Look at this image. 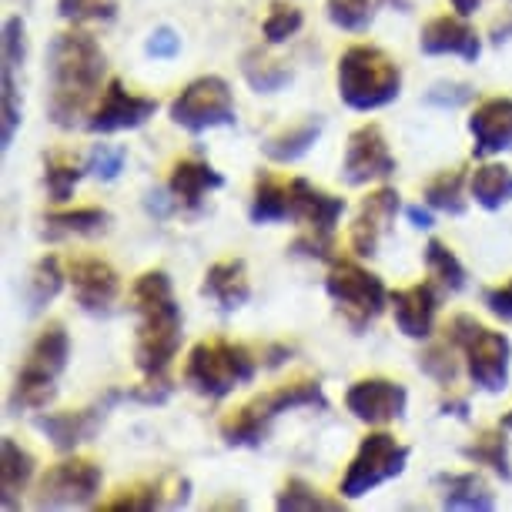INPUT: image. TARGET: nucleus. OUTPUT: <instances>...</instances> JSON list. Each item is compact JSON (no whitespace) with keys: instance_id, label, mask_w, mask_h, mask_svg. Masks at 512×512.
<instances>
[{"instance_id":"nucleus-53","label":"nucleus","mask_w":512,"mask_h":512,"mask_svg":"<svg viewBox=\"0 0 512 512\" xmlns=\"http://www.w3.org/2000/svg\"><path fill=\"white\" fill-rule=\"evenodd\" d=\"M506 41H512V21H506V24H499L496 31H492V44L496 47H502Z\"/></svg>"},{"instance_id":"nucleus-20","label":"nucleus","mask_w":512,"mask_h":512,"mask_svg":"<svg viewBox=\"0 0 512 512\" xmlns=\"http://www.w3.org/2000/svg\"><path fill=\"white\" fill-rule=\"evenodd\" d=\"M345 208H349L345 198L328 195L308 178H292V221H298L308 235L335 241V225L342 221Z\"/></svg>"},{"instance_id":"nucleus-47","label":"nucleus","mask_w":512,"mask_h":512,"mask_svg":"<svg viewBox=\"0 0 512 512\" xmlns=\"http://www.w3.org/2000/svg\"><path fill=\"white\" fill-rule=\"evenodd\" d=\"M482 305L489 308V315H496L499 322H512V278L502 285H492L482 292Z\"/></svg>"},{"instance_id":"nucleus-30","label":"nucleus","mask_w":512,"mask_h":512,"mask_svg":"<svg viewBox=\"0 0 512 512\" xmlns=\"http://www.w3.org/2000/svg\"><path fill=\"white\" fill-rule=\"evenodd\" d=\"M469 195L482 211H502L512 201V168L499 161H486L472 171Z\"/></svg>"},{"instance_id":"nucleus-17","label":"nucleus","mask_w":512,"mask_h":512,"mask_svg":"<svg viewBox=\"0 0 512 512\" xmlns=\"http://www.w3.org/2000/svg\"><path fill=\"white\" fill-rule=\"evenodd\" d=\"M402 211V201H399V191L382 185L369 191L362 198L359 211H355V221L349 228V248L355 258H375L382 248V238L389 235L392 225H395V215Z\"/></svg>"},{"instance_id":"nucleus-10","label":"nucleus","mask_w":512,"mask_h":512,"mask_svg":"<svg viewBox=\"0 0 512 512\" xmlns=\"http://www.w3.org/2000/svg\"><path fill=\"white\" fill-rule=\"evenodd\" d=\"M171 124L185 128L188 134H205L215 128H235V94L231 84L218 74H201L188 81L168 104Z\"/></svg>"},{"instance_id":"nucleus-14","label":"nucleus","mask_w":512,"mask_h":512,"mask_svg":"<svg viewBox=\"0 0 512 512\" xmlns=\"http://www.w3.org/2000/svg\"><path fill=\"white\" fill-rule=\"evenodd\" d=\"M154 114H158V98L134 94L121 77H111V81L104 84L98 108H94L91 118H88V131L91 134L138 131L154 118Z\"/></svg>"},{"instance_id":"nucleus-5","label":"nucleus","mask_w":512,"mask_h":512,"mask_svg":"<svg viewBox=\"0 0 512 512\" xmlns=\"http://www.w3.org/2000/svg\"><path fill=\"white\" fill-rule=\"evenodd\" d=\"M335 88L345 108L352 111H379L402 94V67L395 64L382 47L352 44L345 47L335 67Z\"/></svg>"},{"instance_id":"nucleus-37","label":"nucleus","mask_w":512,"mask_h":512,"mask_svg":"<svg viewBox=\"0 0 512 512\" xmlns=\"http://www.w3.org/2000/svg\"><path fill=\"white\" fill-rule=\"evenodd\" d=\"M84 175H88L84 164H74L64 151L44 154V185H47V195H51V201H57V205L71 201L74 188L81 185Z\"/></svg>"},{"instance_id":"nucleus-3","label":"nucleus","mask_w":512,"mask_h":512,"mask_svg":"<svg viewBox=\"0 0 512 512\" xmlns=\"http://www.w3.org/2000/svg\"><path fill=\"white\" fill-rule=\"evenodd\" d=\"M325 385L312 379V375H295L275 389H268L245 405L231 409L225 419L218 422V432L231 449H258L268 439L272 425L282 419L285 412L295 409H325Z\"/></svg>"},{"instance_id":"nucleus-35","label":"nucleus","mask_w":512,"mask_h":512,"mask_svg":"<svg viewBox=\"0 0 512 512\" xmlns=\"http://www.w3.org/2000/svg\"><path fill=\"white\" fill-rule=\"evenodd\" d=\"M64 282H67V272L61 265V258L57 255L37 258V265L31 268V278H27V312L31 315L44 312V308L61 295Z\"/></svg>"},{"instance_id":"nucleus-25","label":"nucleus","mask_w":512,"mask_h":512,"mask_svg":"<svg viewBox=\"0 0 512 512\" xmlns=\"http://www.w3.org/2000/svg\"><path fill=\"white\" fill-rule=\"evenodd\" d=\"M34 472H37L34 452L21 446L14 436H4V442H0V506L4 509L21 506L24 492L34 482Z\"/></svg>"},{"instance_id":"nucleus-8","label":"nucleus","mask_w":512,"mask_h":512,"mask_svg":"<svg viewBox=\"0 0 512 512\" xmlns=\"http://www.w3.org/2000/svg\"><path fill=\"white\" fill-rule=\"evenodd\" d=\"M325 292L352 332H365L389 308V288H385V282L365 265L355 262V258H332L328 262Z\"/></svg>"},{"instance_id":"nucleus-19","label":"nucleus","mask_w":512,"mask_h":512,"mask_svg":"<svg viewBox=\"0 0 512 512\" xmlns=\"http://www.w3.org/2000/svg\"><path fill=\"white\" fill-rule=\"evenodd\" d=\"M439 282H419V285H409V288H395L389 292V305H392V318H395V328L405 335V338H432L436 332V318H439V305H442V295H439Z\"/></svg>"},{"instance_id":"nucleus-16","label":"nucleus","mask_w":512,"mask_h":512,"mask_svg":"<svg viewBox=\"0 0 512 512\" xmlns=\"http://www.w3.org/2000/svg\"><path fill=\"white\" fill-rule=\"evenodd\" d=\"M191 482L178 472H164L158 479H144L121 486L111 499H101L98 512H151V509H178L188 506Z\"/></svg>"},{"instance_id":"nucleus-50","label":"nucleus","mask_w":512,"mask_h":512,"mask_svg":"<svg viewBox=\"0 0 512 512\" xmlns=\"http://www.w3.org/2000/svg\"><path fill=\"white\" fill-rule=\"evenodd\" d=\"M405 218L412 221V228H422V231H429L432 225H436V218H432V208H419V205L405 208Z\"/></svg>"},{"instance_id":"nucleus-44","label":"nucleus","mask_w":512,"mask_h":512,"mask_svg":"<svg viewBox=\"0 0 512 512\" xmlns=\"http://www.w3.org/2000/svg\"><path fill=\"white\" fill-rule=\"evenodd\" d=\"M27 57V27L17 14L4 21V37H0V64L4 67H21Z\"/></svg>"},{"instance_id":"nucleus-27","label":"nucleus","mask_w":512,"mask_h":512,"mask_svg":"<svg viewBox=\"0 0 512 512\" xmlns=\"http://www.w3.org/2000/svg\"><path fill=\"white\" fill-rule=\"evenodd\" d=\"M439 506L446 512H492L496 492L479 472H452L439 476Z\"/></svg>"},{"instance_id":"nucleus-42","label":"nucleus","mask_w":512,"mask_h":512,"mask_svg":"<svg viewBox=\"0 0 512 512\" xmlns=\"http://www.w3.org/2000/svg\"><path fill=\"white\" fill-rule=\"evenodd\" d=\"M124 164H128V151L121 144H94L84 158V171L98 181H118Z\"/></svg>"},{"instance_id":"nucleus-12","label":"nucleus","mask_w":512,"mask_h":512,"mask_svg":"<svg viewBox=\"0 0 512 512\" xmlns=\"http://www.w3.org/2000/svg\"><path fill=\"white\" fill-rule=\"evenodd\" d=\"M128 399H131L128 389H108L98 402L84 405V409H64V412L37 415V429L51 439V446L57 452H74L77 446H84V442H91L94 436H98V429L111 415L114 405H121Z\"/></svg>"},{"instance_id":"nucleus-6","label":"nucleus","mask_w":512,"mask_h":512,"mask_svg":"<svg viewBox=\"0 0 512 512\" xmlns=\"http://www.w3.org/2000/svg\"><path fill=\"white\" fill-rule=\"evenodd\" d=\"M71 359V335L64 322H47L27 349L21 369L14 375L11 395H7V412H41L54 402L57 382Z\"/></svg>"},{"instance_id":"nucleus-33","label":"nucleus","mask_w":512,"mask_h":512,"mask_svg":"<svg viewBox=\"0 0 512 512\" xmlns=\"http://www.w3.org/2000/svg\"><path fill=\"white\" fill-rule=\"evenodd\" d=\"M345 502L349 499L328 496V492H322L305 479H285L275 496V509L278 512H342Z\"/></svg>"},{"instance_id":"nucleus-39","label":"nucleus","mask_w":512,"mask_h":512,"mask_svg":"<svg viewBox=\"0 0 512 512\" xmlns=\"http://www.w3.org/2000/svg\"><path fill=\"white\" fill-rule=\"evenodd\" d=\"M375 4L379 0H325V14L338 31L362 34L375 21Z\"/></svg>"},{"instance_id":"nucleus-7","label":"nucleus","mask_w":512,"mask_h":512,"mask_svg":"<svg viewBox=\"0 0 512 512\" xmlns=\"http://www.w3.org/2000/svg\"><path fill=\"white\" fill-rule=\"evenodd\" d=\"M446 338L466 359V375L479 392L499 395L509 389L512 375V342L506 332L486 328L472 315H452Z\"/></svg>"},{"instance_id":"nucleus-28","label":"nucleus","mask_w":512,"mask_h":512,"mask_svg":"<svg viewBox=\"0 0 512 512\" xmlns=\"http://www.w3.org/2000/svg\"><path fill=\"white\" fill-rule=\"evenodd\" d=\"M322 131H325V121L318 118V114L315 118H302V121L288 124V128H282V131L268 134V138L262 141V154L275 164H295L315 148V141L322 138Z\"/></svg>"},{"instance_id":"nucleus-38","label":"nucleus","mask_w":512,"mask_h":512,"mask_svg":"<svg viewBox=\"0 0 512 512\" xmlns=\"http://www.w3.org/2000/svg\"><path fill=\"white\" fill-rule=\"evenodd\" d=\"M456 345L449 342H432L429 349L419 352V372L429 375L432 382L442 385V389H449L452 382L459 379V359H456Z\"/></svg>"},{"instance_id":"nucleus-31","label":"nucleus","mask_w":512,"mask_h":512,"mask_svg":"<svg viewBox=\"0 0 512 512\" xmlns=\"http://www.w3.org/2000/svg\"><path fill=\"white\" fill-rule=\"evenodd\" d=\"M241 77H245L248 88L255 94H278L292 84L295 74L285 61H278V57L262 51V47H251V51H245V57H241Z\"/></svg>"},{"instance_id":"nucleus-54","label":"nucleus","mask_w":512,"mask_h":512,"mask_svg":"<svg viewBox=\"0 0 512 512\" xmlns=\"http://www.w3.org/2000/svg\"><path fill=\"white\" fill-rule=\"evenodd\" d=\"M382 4H392L395 11H409V7H412V0H382Z\"/></svg>"},{"instance_id":"nucleus-29","label":"nucleus","mask_w":512,"mask_h":512,"mask_svg":"<svg viewBox=\"0 0 512 512\" xmlns=\"http://www.w3.org/2000/svg\"><path fill=\"white\" fill-rule=\"evenodd\" d=\"M111 211L98 205L88 208H67V211H47L44 215V238H94L101 231H108Z\"/></svg>"},{"instance_id":"nucleus-22","label":"nucleus","mask_w":512,"mask_h":512,"mask_svg":"<svg viewBox=\"0 0 512 512\" xmlns=\"http://www.w3.org/2000/svg\"><path fill=\"white\" fill-rule=\"evenodd\" d=\"M472 154L496 158L512 151V98H486L469 114Z\"/></svg>"},{"instance_id":"nucleus-40","label":"nucleus","mask_w":512,"mask_h":512,"mask_svg":"<svg viewBox=\"0 0 512 512\" xmlns=\"http://www.w3.org/2000/svg\"><path fill=\"white\" fill-rule=\"evenodd\" d=\"M17 71L4 67V91H0V148H11L17 131H21L24 108H21V91H17Z\"/></svg>"},{"instance_id":"nucleus-41","label":"nucleus","mask_w":512,"mask_h":512,"mask_svg":"<svg viewBox=\"0 0 512 512\" xmlns=\"http://www.w3.org/2000/svg\"><path fill=\"white\" fill-rule=\"evenodd\" d=\"M302 24H305V14L298 11L295 4L278 0V4H272V11H268V17L262 21V37H265L268 47L288 44L298 31H302Z\"/></svg>"},{"instance_id":"nucleus-11","label":"nucleus","mask_w":512,"mask_h":512,"mask_svg":"<svg viewBox=\"0 0 512 512\" xmlns=\"http://www.w3.org/2000/svg\"><path fill=\"white\" fill-rule=\"evenodd\" d=\"M101 482H104V472L98 462L88 456L54 462V466L37 479L31 506L34 509H88L94 506V499L101 496Z\"/></svg>"},{"instance_id":"nucleus-9","label":"nucleus","mask_w":512,"mask_h":512,"mask_svg":"<svg viewBox=\"0 0 512 512\" xmlns=\"http://www.w3.org/2000/svg\"><path fill=\"white\" fill-rule=\"evenodd\" d=\"M409 456H412V449L402 446L392 432H382V429L369 432V436L359 442V449H355L342 482H338V496L349 502L365 499L369 492L385 486L389 479H399L405 466H409Z\"/></svg>"},{"instance_id":"nucleus-55","label":"nucleus","mask_w":512,"mask_h":512,"mask_svg":"<svg viewBox=\"0 0 512 512\" xmlns=\"http://www.w3.org/2000/svg\"><path fill=\"white\" fill-rule=\"evenodd\" d=\"M499 425H502V429H506V432H512V409H509V412H502Z\"/></svg>"},{"instance_id":"nucleus-51","label":"nucleus","mask_w":512,"mask_h":512,"mask_svg":"<svg viewBox=\"0 0 512 512\" xmlns=\"http://www.w3.org/2000/svg\"><path fill=\"white\" fill-rule=\"evenodd\" d=\"M439 409H442V415H452V419L469 422V399H442Z\"/></svg>"},{"instance_id":"nucleus-49","label":"nucleus","mask_w":512,"mask_h":512,"mask_svg":"<svg viewBox=\"0 0 512 512\" xmlns=\"http://www.w3.org/2000/svg\"><path fill=\"white\" fill-rule=\"evenodd\" d=\"M288 355H292V345L285 342H268L262 349V365L265 369H278V365L288 362Z\"/></svg>"},{"instance_id":"nucleus-48","label":"nucleus","mask_w":512,"mask_h":512,"mask_svg":"<svg viewBox=\"0 0 512 512\" xmlns=\"http://www.w3.org/2000/svg\"><path fill=\"white\" fill-rule=\"evenodd\" d=\"M144 208H148L154 218H168L171 211H178V201H175V195L168 191V185H164V188L151 191V195L144 198Z\"/></svg>"},{"instance_id":"nucleus-34","label":"nucleus","mask_w":512,"mask_h":512,"mask_svg":"<svg viewBox=\"0 0 512 512\" xmlns=\"http://www.w3.org/2000/svg\"><path fill=\"white\" fill-rule=\"evenodd\" d=\"M422 198L425 205L432 211H442V215H466V171L462 168H449V171H439L436 178L425 181L422 188Z\"/></svg>"},{"instance_id":"nucleus-15","label":"nucleus","mask_w":512,"mask_h":512,"mask_svg":"<svg viewBox=\"0 0 512 512\" xmlns=\"http://www.w3.org/2000/svg\"><path fill=\"white\" fill-rule=\"evenodd\" d=\"M345 409L365 425H389L409 409V389L385 375H365L345 389Z\"/></svg>"},{"instance_id":"nucleus-21","label":"nucleus","mask_w":512,"mask_h":512,"mask_svg":"<svg viewBox=\"0 0 512 512\" xmlns=\"http://www.w3.org/2000/svg\"><path fill=\"white\" fill-rule=\"evenodd\" d=\"M422 54L429 57H462L466 64H476L482 54V41L466 17L459 14H442L432 17L419 34Z\"/></svg>"},{"instance_id":"nucleus-45","label":"nucleus","mask_w":512,"mask_h":512,"mask_svg":"<svg viewBox=\"0 0 512 512\" xmlns=\"http://www.w3.org/2000/svg\"><path fill=\"white\" fill-rule=\"evenodd\" d=\"M472 98H476L472 84L439 81V84H432L429 94H425V104H429V108H439V111H456V108H462V104H469Z\"/></svg>"},{"instance_id":"nucleus-1","label":"nucleus","mask_w":512,"mask_h":512,"mask_svg":"<svg viewBox=\"0 0 512 512\" xmlns=\"http://www.w3.org/2000/svg\"><path fill=\"white\" fill-rule=\"evenodd\" d=\"M131 312L138 315L134 365L141 372L138 389H128L134 402L158 405L171 395V365L181 349L185 315L175 298V285L164 268H148L131 285Z\"/></svg>"},{"instance_id":"nucleus-36","label":"nucleus","mask_w":512,"mask_h":512,"mask_svg":"<svg viewBox=\"0 0 512 512\" xmlns=\"http://www.w3.org/2000/svg\"><path fill=\"white\" fill-rule=\"evenodd\" d=\"M422 262L429 268V278H436L439 288H446V292H462L466 288V265L459 262V255L452 251L442 238H429L422 248Z\"/></svg>"},{"instance_id":"nucleus-46","label":"nucleus","mask_w":512,"mask_h":512,"mask_svg":"<svg viewBox=\"0 0 512 512\" xmlns=\"http://www.w3.org/2000/svg\"><path fill=\"white\" fill-rule=\"evenodd\" d=\"M144 54L154 57V61H175L181 54V37L175 27H168V24L154 27L148 34V41H144Z\"/></svg>"},{"instance_id":"nucleus-26","label":"nucleus","mask_w":512,"mask_h":512,"mask_svg":"<svg viewBox=\"0 0 512 512\" xmlns=\"http://www.w3.org/2000/svg\"><path fill=\"white\" fill-rule=\"evenodd\" d=\"M251 225H278V221H292V181L275 175V171H258L255 188H251L248 205Z\"/></svg>"},{"instance_id":"nucleus-18","label":"nucleus","mask_w":512,"mask_h":512,"mask_svg":"<svg viewBox=\"0 0 512 512\" xmlns=\"http://www.w3.org/2000/svg\"><path fill=\"white\" fill-rule=\"evenodd\" d=\"M67 282L74 288V302L91 315H108L111 305L121 295V275L118 268L104 258L81 255L67 262Z\"/></svg>"},{"instance_id":"nucleus-13","label":"nucleus","mask_w":512,"mask_h":512,"mask_svg":"<svg viewBox=\"0 0 512 512\" xmlns=\"http://www.w3.org/2000/svg\"><path fill=\"white\" fill-rule=\"evenodd\" d=\"M395 171H399V161L389 151V141H385V131L379 124H362V128H355L349 134L345 158H342L345 185L365 188L375 185V181H389Z\"/></svg>"},{"instance_id":"nucleus-52","label":"nucleus","mask_w":512,"mask_h":512,"mask_svg":"<svg viewBox=\"0 0 512 512\" xmlns=\"http://www.w3.org/2000/svg\"><path fill=\"white\" fill-rule=\"evenodd\" d=\"M449 4H452V11H456L459 17H472L482 4H486V0H449Z\"/></svg>"},{"instance_id":"nucleus-23","label":"nucleus","mask_w":512,"mask_h":512,"mask_svg":"<svg viewBox=\"0 0 512 512\" xmlns=\"http://www.w3.org/2000/svg\"><path fill=\"white\" fill-rule=\"evenodd\" d=\"M218 188H225V175L205 158H178L168 171V191L188 215H198L205 198Z\"/></svg>"},{"instance_id":"nucleus-4","label":"nucleus","mask_w":512,"mask_h":512,"mask_svg":"<svg viewBox=\"0 0 512 512\" xmlns=\"http://www.w3.org/2000/svg\"><path fill=\"white\" fill-rule=\"evenodd\" d=\"M262 352L231 342L225 335H211L191 345L185 359V385L201 399H225L241 385L255 382L262 372Z\"/></svg>"},{"instance_id":"nucleus-24","label":"nucleus","mask_w":512,"mask_h":512,"mask_svg":"<svg viewBox=\"0 0 512 512\" xmlns=\"http://www.w3.org/2000/svg\"><path fill=\"white\" fill-rule=\"evenodd\" d=\"M201 295L211 298L221 312H238L241 305H248L251 298V278L245 258H221L205 272L201 282Z\"/></svg>"},{"instance_id":"nucleus-43","label":"nucleus","mask_w":512,"mask_h":512,"mask_svg":"<svg viewBox=\"0 0 512 512\" xmlns=\"http://www.w3.org/2000/svg\"><path fill=\"white\" fill-rule=\"evenodd\" d=\"M57 14L67 24H88V21H114L118 0H57Z\"/></svg>"},{"instance_id":"nucleus-32","label":"nucleus","mask_w":512,"mask_h":512,"mask_svg":"<svg viewBox=\"0 0 512 512\" xmlns=\"http://www.w3.org/2000/svg\"><path fill=\"white\" fill-rule=\"evenodd\" d=\"M462 456L472 466H486L492 476H499L502 482H512V459H509V439H506V429H482L476 442H469L462 449Z\"/></svg>"},{"instance_id":"nucleus-2","label":"nucleus","mask_w":512,"mask_h":512,"mask_svg":"<svg viewBox=\"0 0 512 512\" xmlns=\"http://www.w3.org/2000/svg\"><path fill=\"white\" fill-rule=\"evenodd\" d=\"M108 57L98 37L81 27L61 31L47 47V118L71 131L81 118H91V104L104 94Z\"/></svg>"}]
</instances>
